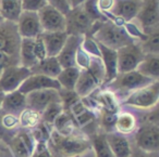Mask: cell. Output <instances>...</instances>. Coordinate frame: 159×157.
<instances>
[{"instance_id":"cell-42","label":"cell","mask_w":159,"mask_h":157,"mask_svg":"<svg viewBox=\"0 0 159 157\" xmlns=\"http://www.w3.org/2000/svg\"><path fill=\"white\" fill-rule=\"evenodd\" d=\"M66 1H68L69 6H70V9L80 7V6H82L85 2V0H66Z\"/></svg>"},{"instance_id":"cell-10","label":"cell","mask_w":159,"mask_h":157,"mask_svg":"<svg viewBox=\"0 0 159 157\" xmlns=\"http://www.w3.org/2000/svg\"><path fill=\"white\" fill-rule=\"evenodd\" d=\"M144 53L137 42H133L117 50V70L118 74H123L135 70L143 61Z\"/></svg>"},{"instance_id":"cell-39","label":"cell","mask_w":159,"mask_h":157,"mask_svg":"<svg viewBox=\"0 0 159 157\" xmlns=\"http://www.w3.org/2000/svg\"><path fill=\"white\" fill-rule=\"evenodd\" d=\"M47 3L57 9L59 12H61L63 15H66L70 11V6L66 0H47Z\"/></svg>"},{"instance_id":"cell-25","label":"cell","mask_w":159,"mask_h":157,"mask_svg":"<svg viewBox=\"0 0 159 157\" xmlns=\"http://www.w3.org/2000/svg\"><path fill=\"white\" fill-rule=\"evenodd\" d=\"M135 70L152 80H159V55L145 54Z\"/></svg>"},{"instance_id":"cell-19","label":"cell","mask_w":159,"mask_h":157,"mask_svg":"<svg viewBox=\"0 0 159 157\" xmlns=\"http://www.w3.org/2000/svg\"><path fill=\"white\" fill-rule=\"evenodd\" d=\"M97 44L98 50H99L100 59L104 64L105 68V81L104 86H106L107 83H109L110 81H112L116 78V76L118 75V70H117V51L111 50V49L107 48V47L102 46V45Z\"/></svg>"},{"instance_id":"cell-38","label":"cell","mask_w":159,"mask_h":157,"mask_svg":"<svg viewBox=\"0 0 159 157\" xmlns=\"http://www.w3.org/2000/svg\"><path fill=\"white\" fill-rule=\"evenodd\" d=\"M31 157H53L50 150L48 147V144L45 142H38L35 144V148Z\"/></svg>"},{"instance_id":"cell-15","label":"cell","mask_w":159,"mask_h":157,"mask_svg":"<svg viewBox=\"0 0 159 157\" xmlns=\"http://www.w3.org/2000/svg\"><path fill=\"white\" fill-rule=\"evenodd\" d=\"M43 32L55 33L66 32V18L64 15L51 6L47 5L37 12Z\"/></svg>"},{"instance_id":"cell-13","label":"cell","mask_w":159,"mask_h":157,"mask_svg":"<svg viewBox=\"0 0 159 157\" xmlns=\"http://www.w3.org/2000/svg\"><path fill=\"white\" fill-rule=\"evenodd\" d=\"M34 141L30 130L20 128L8 143V148L12 157H31L35 148Z\"/></svg>"},{"instance_id":"cell-43","label":"cell","mask_w":159,"mask_h":157,"mask_svg":"<svg viewBox=\"0 0 159 157\" xmlns=\"http://www.w3.org/2000/svg\"><path fill=\"white\" fill-rule=\"evenodd\" d=\"M6 147H8V146L6 145V144H5V142H3L2 140L0 139V151H1V150H3V148H6Z\"/></svg>"},{"instance_id":"cell-16","label":"cell","mask_w":159,"mask_h":157,"mask_svg":"<svg viewBox=\"0 0 159 157\" xmlns=\"http://www.w3.org/2000/svg\"><path fill=\"white\" fill-rule=\"evenodd\" d=\"M16 28L21 38L35 39L43 34V28L37 12L22 11L16 22Z\"/></svg>"},{"instance_id":"cell-9","label":"cell","mask_w":159,"mask_h":157,"mask_svg":"<svg viewBox=\"0 0 159 157\" xmlns=\"http://www.w3.org/2000/svg\"><path fill=\"white\" fill-rule=\"evenodd\" d=\"M21 40L16 23L2 21L0 23V52H5L20 60Z\"/></svg>"},{"instance_id":"cell-17","label":"cell","mask_w":159,"mask_h":157,"mask_svg":"<svg viewBox=\"0 0 159 157\" xmlns=\"http://www.w3.org/2000/svg\"><path fill=\"white\" fill-rule=\"evenodd\" d=\"M83 40H84V36L68 35L66 44L62 47L60 53L57 55V60L62 68L76 66V64H75V57H76L79 48L82 46Z\"/></svg>"},{"instance_id":"cell-30","label":"cell","mask_w":159,"mask_h":157,"mask_svg":"<svg viewBox=\"0 0 159 157\" xmlns=\"http://www.w3.org/2000/svg\"><path fill=\"white\" fill-rule=\"evenodd\" d=\"M92 150L95 153V157H115L106 141L105 133L97 132L89 138Z\"/></svg>"},{"instance_id":"cell-34","label":"cell","mask_w":159,"mask_h":157,"mask_svg":"<svg viewBox=\"0 0 159 157\" xmlns=\"http://www.w3.org/2000/svg\"><path fill=\"white\" fill-rule=\"evenodd\" d=\"M63 112V105H62L61 101L60 102H53L49 104L48 106L45 108V111L42 113L40 118H42V122L49 127H52L53 122H55L56 118Z\"/></svg>"},{"instance_id":"cell-32","label":"cell","mask_w":159,"mask_h":157,"mask_svg":"<svg viewBox=\"0 0 159 157\" xmlns=\"http://www.w3.org/2000/svg\"><path fill=\"white\" fill-rule=\"evenodd\" d=\"M139 45L144 54H158L159 55V29L145 35V38L139 41Z\"/></svg>"},{"instance_id":"cell-28","label":"cell","mask_w":159,"mask_h":157,"mask_svg":"<svg viewBox=\"0 0 159 157\" xmlns=\"http://www.w3.org/2000/svg\"><path fill=\"white\" fill-rule=\"evenodd\" d=\"M22 11L21 0H0V15L5 21L16 23Z\"/></svg>"},{"instance_id":"cell-23","label":"cell","mask_w":159,"mask_h":157,"mask_svg":"<svg viewBox=\"0 0 159 157\" xmlns=\"http://www.w3.org/2000/svg\"><path fill=\"white\" fill-rule=\"evenodd\" d=\"M31 74L44 75V76L50 77V78H57V76L62 70L57 57H45L44 60L38 62L36 65L30 68Z\"/></svg>"},{"instance_id":"cell-26","label":"cell","mask_w":159,"mask_h":157,"mask_svg":"<svg viewBox=\"0 0 159 157\" xmlns=\"http://www.w3.org/2000/svg\"><path fill=\"white\" fill-rule=\"evenodd\" d=\"M52 129L57 131L59 134L68 137V135H73L76 133H82L77 129L72 116L66 112H62L57 118L52 125Z\"/></svg>"},{"instance_id":"cell-24","label":"cell","mask_w":159,"mask_h":157,"mask_svg":"<svg viewBox=\"0 0 159 157\" xmlns=\"http://www.w3.org/2000/svg\"><path fill=\"white\" fill-rule=\"evenodd\" d=\"M35 53V39L22 38L20 47V65L26 68H32L38 63Z\"/></svg>"},{"instance_id":"cell-14","label":"cell","mask_w":159,"mask_h":157,"mask_svg":"<svg viewBox=\"0 0 159 157\" xmlns=\"http://www.w3.org/2000/svg\"><path fill=\"white\" fill-rule=\"evenodd\" d=\"M25 98H26V108L33 109L40 115L49 104L61 101L59 91L55 89H44L30 92L25 94Z\"/></svg>"},{"instance_id":"cell-33","label":"cell","mask_w":159,"mask_h":157,"mask_svg":"<svg viewBox=\"0 0 159 157\" xmlns=\"http://www.w3.org/2000/svg\"><path fill=\"white\" fill-rule=\"evenodd\" d=\"M40 121H42L40 114L30 108H25L19 116L20 128L26 129V130H31V129L35 128L36 126L40 124Z\"/></svg>"},{"instance_id":"cell-37","label":"cell","mask_w":159,"mask_h":157,"mask_svg":"<svg viewBox=\"0 0 159 157\" xmlns=\"http://www.w3.org/2000/svg\"><path fill=\"white\" fill-rule=\"evenodd\" d=\"M115 2L116 0H96V7L102 15L109 19V13L112 10Z\"/></svg>"},{"instance_id":"cell-44","label":"cell","mask_w":159,"mask_h":157,"mask_svg":"<svg viewBox=\"0 0 159 157\" xmlns=\"http://www.w3.org/2000/svg\"><path fill=\"white\" fill-rule=\"evenodd\" d=\"M3 96H5V93H2V92H0V107H1V103H2Z\"/></svg>"},{"instance_id":"cell-12","label":"cell","mask_w":159,"mask_h":157,"mask_svg":"<svg viewBox=\"0 0 159 157\" xmlns=\"http://www.w3.org/2000/svg\"><path fill=\"white\" fill-rule=\"evenodd\" d=\"M143 3L144 0H116L109 13V19L120 24L132 22L139 14Z\"/></svg>"},{"instance_id":"cell-1","label":"cell","mask_w":159,"mask_h":157,"mask_svg":"<svg viewBox=\"0 0 159 157\" xmlns=\"http://www.w3.org/2000/svg\"><path fill=\"white\" fill-rule=\"evenodd\" d=\"M47 144L53 157H80L92 150L91 141L83 133L64 137L53 129Z\"/></svg>"},{"instance_id":"cell-22","label":"cell","mask_w":159,"mask_h":157,"mask_svg":"<svg viewBox=\"0 0 159 157\" xmlns=\"http://www.w3.org/2000/svg\"><path fill=\"white\" fill-rule=\"evenodd\" d=\"M106 141L115 157H130L132 144L125 135L118 132L105 133Z\"/></svg>"},{"instance_id":"cell-3","label":"cell","mask_w":159,"mask_h":157,"mask_svg":"<svg viewBox=\"0 0 159 157\" xmlns=\"http://www.w3.org/2000/svg\"><path fill=\"white\" fill-rule=\"evenodd\" d=\"M105 81V68L100 57L91 55V60L84 70H81L74 91L81 99L89 96L100 89Z\"/></svg>"},{"instance_id":"cell-7","label":"cell","mask_w":159,"mask_h":157,"mask_svg":"<svg viewBox=\"0 0 159 157\" xmlns=\"http://www.w3.org/2000/svg\"><path fill=\"white\" fill-rule=\"evenodd\" d=\"M133 144L141 151L155 153L159 151V124H137L134 131Z\"/></svg>"},{"instance_id":"cell-41","label":"cell","mask_w":159,"mask_h":157,"mask_svg":"<svg viewBox=\"0 0 159 157\" xmlns=\"http://www.w3.org/2000/svg\"><path fill=\"white\" fill-rule=\"evenodd\" d=\"M130 157H158V152H155V153L144 152V151H141L133 144L132 148H131Z\"/></svg>"},{"instance_id":"cell-27","label":"cell","mask_w":159,"mask_h":157,"mask_svg":"<svg viewBox=\"0 0 159 157\" xmlns=\"http://www.w3.org/2000/svg\"><path fill=\"white\" fill-rule=\"evenodd\" d=\"M137 128V118L131 112H121L117 115L116 120V132L123 135L134 133Z\"/></svg>"},{"instance_id":"cell-6","label":"cell","mask_w":159,"mask_h":157,"mask_svg":"<svg viewBox=\"0 0 159 157\" xmlns=\"http://www.w3.org/2000/svg\"><path fill=\"white\" fill-rule=\"evenodd\" d=\"M159 100V80L152 85L132 92L120 104L146 111L158 105Z\"/></svg>"},{"instance_id":"cell-40","label":"cell","mask_w":159,"mask_h":157,"mask_svg":"<svg viewBox=\"0 0 159 157\" xmlns=\"http://www.w3.org/2000/svg\"><path fill=\"white\" fill-rule=\"evenodd\" d=\"M35 53H36V57H37L38 61H42V60H44L45 57H47L46 51H45V47L42 41L40 36L37 38H35Z\"/></svg>"},{"instance_id":"cell-8","label":"cell","mask_w":159,"mask_h":157,"mask_svg":"<svg viewBox=\"0 0 159 157\" xmlns=\"http://www.w3.org/2000/svg\"><path fill=\"white\" fill-rule=\"evenodd\" d=\"M132 22L139 27L144 35H148L159 29L158 0H144L139 14Z\"/></svg>"},{"instance_id":"cell-11","label":"cell","mask_w":159,"mask_h":157,"mask_svg":"<svg viewBox=\"0 0 159 157\" xmlns=\"http://www.w3.org/2000/svg\"><path fill=\"white\" fill-rule=\"evenodd\" d=\"M31 75L29 68L21 65H13L5 68L0 75V92L6 94L16 91Z\"/></svg>"},{"instance_id":"cell-2","label":"cell","mask_w":159,"mask_h":157,"mask_svg":"<svg viewBox=\"0 0 159 157\" xmlns=\"http://www.w3.org/2000/svg\"><path fill=\"white\" fill-rule=\"evenodd\" d=\"M92 38L98 44L115 51L133 42H137L129 34L124 24H120L110 19L99 22Z\"/></svg>"},{"instance_id":"cell-45","label":"cell","mask_w":159,"mask_h":157,"mask_svg":"<svg viewBox=\"0 0 159 157\" xmlns=\"http://www.w3.org/2000/svg\"><path fill=\"white\" fill-rule=\"evenodd\" d=\"M2 21H5V20H3V19H2V16H1V15H0V23H1V22H2Z\"/></svg>"},{"instance_id":"cell-4","label":"cell","mask_w":159,"mask_h":157,"mask_svg":"<svg viewBox=\"0 0 159 157\" xmlns=\"http://www.w3.org/2000/svg\"><path fill=\"white\" fill-rule=\"evenodd\" d=\"M155 81L158 80H152V79L139 74L137 70H132V72L129 73L118 74L112 81L102 87V89H106L108 91L112 92L115 94L116 99L118 100V102L120 100L122 102L132 92L147 87Z\"/></svg>"},{"instance_id":"cell-29","label":"cell","mask_w":159,"mask_h":157,"mask_svg":"<svg viewBox=\"0 0 159 157\" xmlns=\"http://www.w3.org/2000/svg\"><path fill=\"white\" fill-rule=\"evenodd\" d=\"M80 70L76 66H72V67H66L62 68L60 74L57 76V80L59 83L61 89L66 90H74L75 85L77 83V79L80 76Z\"/></svg>"},{"instance_id":"cell-18","label":"cell","mask_w":159,"mask_h":157,"mask_svg":"<svg viewBox=\"0 0 159 157\" xmlns=\"http://www.w3.org/2000/svg\"><path fill=\"white\" fill-rule=\"evenodd\" d=\"M44 89H55L59 91L61 89L59 83L57 79L50 78V77L44 76V75H36L32 74L30 77H27L23 83L19 88V91L23 94H27L30 92L37 91V90Z\"/></svg>"},{"instance_id":"cell-36","label":"cell","mask_w":159,"mask_h":157,"mask_svg":"<svg viewBox=\"0 0 159 157\" xmlns=\"http://www.w3.org/2000/svg\"><path fill=\"white\" fill-rule=\"evenodd\" d=\"M21 1H22L23 11L38 12L40 9L48 5L47 0H21Z\"/></svg>"},{"instance_id":"cell-5","label":"cell","mask_w":159,"mask_h":157,"mask_svg":"<svg viewBox=\"0 0 159 157\" xmlns=\"http://www.w3.org/2000/svg\"><path fill=\"white\" fill-rule=\"evenodd\" d=\"M66 18V33L74 36H84L89 37L93 29L94 21L83 8V5L80 7L70 9V11L64 15ZM98 22V21H97Z\"/></svg>"},{"instance_id":"cell-21","label":"cell","mask_w":159,"mask_h":157,"mask_svg":"<svg viewBox=\"0 0 159 157\" xmlns=\"http://www.w3.org/2000/svg\"><path fill=\"white\" fill-rule=\"evenodd\" d=\"M40 38H42L43 44H44L46 57H57V55L61 51L62 47L66 44L68 34L66 32H55V33L43 32Z\"/></svg>"},{"instance_id":"cell-20","label":"cell","mask_w":159,"mask_h":157,"mask_svg":"<svg viewBox=\"0 0 159 157\" xmlns=\"http://www.w3.org/2000/svg\"><path fill=\"white\" fill-rule=\"evenodd\" d=\"M25 108H26V98L25 94L21 93L19 90L6 93L0 107L3 113L14 115L16 117H19Z\"/></svg>"},{"instance_id":"cell-31","label":"cell","mask_w":159,"mask_h":157,"mask_svg":"<svg viewBox=\"0 0 159 157\" xmlns=\"http://www.w3.org/2000/svg\"><path fill=\"white\" fill-rule=\"evenodd\" d=\"M117 115H118V113L104 111V109L98 112L97 120H98V127H99L100 132H102V133L115 132Z\"/></svg>"},{"instance_id":"cell-35","label":"cell","mask_w":159,"mask_h":157,"mask_svg":"<svg viewBox=\"0 0 159 157\" xmlns=\"http://www.w3.org/2000/svg\"><path fill=\"white\" fill-rule=\"evenodd\" d=\"M1 125L8 131H18L20 129V122H19V117L10 114L3 113L1 116Z\"/></svg>"}]
</instances>
